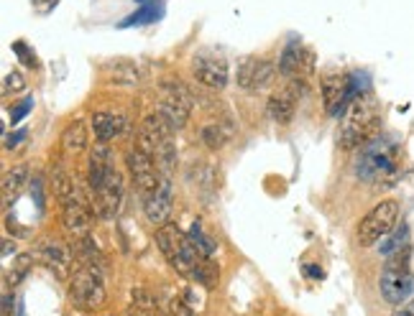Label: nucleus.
Returning <instances> with one entry per match:
<instances>
[{"mask_svg": "<svg viewBox=\"0 0 414 316\" xmlns=\"http://www.w3.org/2000/svg\"><path fill=\"white\" fill-rule=\"evenodd\" d=\"M378 133H381V105L371 92H361L343 112L338 143L345 151H361Z\"/></svg>", "mask_w": 414, "mask_h": 316, "instance_id": "f257e3e1", "label": "nucleus"}, {"mask_svg": "<svg viewBox=\"0 0 414 316\" xmlns=\"http://www.w3.org/2000/svg\"><path fill=\"white\" fill-rule=\"evenodd\" d=\"M401 148L394 138L376 135L355 156V176L361 181H384L399 171Z\"/></svg>", "mask_w": 414, "mask_h": 316, "instance_id": "f03ea898", "label": "nucleus"}, {"mask_svg": "<svg viewBox=\"0 0 414 316\" xmlns=\"http://www.w3.org/2000/svg\"><path fill=\"white\" fill-rule=\"evenodd\" d=\"M156 248L159 253L164 255V260L179 273V276H187V278H192L194 271H197V265L205 260L207 255H202L194 243L190 240V235H185L177 225H164V227H156Z\"/></svg>", "mask_w": 414, "mask_h": 316, "instance_id": "7ed1b4c3", "label": "nucleus"}, {"mask_svg": "<svg viewBox=\"0 0 414 316\" xmlns=\"http://www.w3.org/2000/svg\"><path fill=\"white\" fill-rule=\"evenodd\" d=\"M105 299V263L77 265L69 280V301L80 311H97L103 309Z\"/></svg>", "mask_w": 414, "mask_h": 316, "instance_id": "20e7f679", "label": "nucleus"}, {"mask_svg": "<svg viewBox=\"0 0 414 316\" xmlns=\"http://www.w3.org/2000/svg\"><path fill=\"white\" fill-rule=\"evenodd\" d=\"M409 255H412L409 245L401 248L399 253L389 255L384 271H381V278H378V291L384 296V301L392 303V306L407 303L414 294V278L409 273Z\"/></svg>", "mask_w": 414, "mask_h": 316, "instance_id": "39448f33", "label": "nucleus"}, {"mask_svg": "<svg viewBox=\"0 0 414 316\" xmlns=\"http://www.w3.org/2000/svg\"><path fill=\"white\" fill-rule=\"evenodd\" d=\"M399 212L401 206L397 199H384L381 204H376L358 225V232H355V240L361 248H371V245H378L386 235H392L397 222H399Z\"/></svg>", "mask_w": 414, "mask_h": 316, "instance_id": "423d86ee", "label": "nucleus"}, {"mask_svg": "<svg viewBox=\"0 0 414 316\" xmlns=\"http://www.w3.org/2000/svg\"><path fill=\"white\" fill-rule=\"evenodd\" d=\"M159 92L162 95H159V107L156 110L169 120V126L174 130H182L187 126V120H190V112H192V105H194L192 92L177 80H164L159 84Z\"/></svg>", "mask_w": 414, "mask_h": 316, "instance_id": "0eeeda50", "label": "nucleus"}, {"mask_svg": "<svg viewBox=\"0 0 414 316\" xmlns=\"http://www.w3.org/2000/svg\"><path fill=\"white\" fill-rule=\"evenodd\" d=\"M90 194H92V212L97 220H113L123 202V176L115 169H110V174L103 179V184L95 186Z\"/></svg>", "mask_w": 414, "mask_h": 316, "instance_id": "6e6552de", "label": "nucleus"}, {"mask_svg": "<svg viewBox=\"0 0 414 316\" xmlns=\"http://www.w3.org/2000/svg\"><path fill=\"white\" fill-rule=\"evenodd\" d=\"M126 166H128V174L134 179V184L138 186L141 194H151V191L159 189L162 184V171L156 166L154 156L146 153V151H141L138 146H134L131 151L126 153Z\"/></svg>", "mask_w": 414, "mask_h": 316, "instance_id": "1a4fd4ad", "label": "nucleus"}, {"mask_svg": "<svg viewBox=\"0 0 414 316\" xmlns=\"http://www.w3.org/2000/svg\"><path fill=\"white\" fill-rule=\"evenodd\" d=\"M358 95H361V92L355 89L353 77H345V74H327L325 80H322V103H325L327 115H343L348 105L353 103Z\"/></svg>", "mask_w": 414, "mask_h": 316, "instance_id": "9d476101", "label": "nucleus"}, {"mask_svg": "<svg viewBox=\"0 0 414 316\" xmlns=\"http://www.w3.org/2000/svg\"><path fill=\"white\" fill-rule=\"evenodd\" d=\"M194 80L210 89H222L228 84V61L220 54L200 52L192 61Z\"/></svg>", "mask_w": 414, "mask_h": 316, "instance_id": "9b49d317", "label": "nucleus"}, {"mask_svg": "<svg viewBox=\"0 0 414 316\" xmlns=\"http://www.w3.org/2000/svg\"><path fill=\"white\" fill-rule=\"evenodd\" d=\"M276 66L274 61L269 59H259V57H243L238 61V87L245 89V92H256V89H264L269 82L274 80Z\"/></svg>", "mask_w": 414, "mask_h": 316, "instance_id": "f8f14e48", "label": "nucleus"}, {"mask_svg": "<svg viewBox=\"0 0 414 316\" xmlns=\"http://www.w3.org/2000/svg\"><path fill=\"white\" fill-rule=\"evenodd\" d=\"M171 209H174V197H171V179H162L159 189L151 191L143 202V212H146V220L154 225V227H164L169 225L171 220Z\"/></svg>", "mask_w": 414, "mask_h": 316, "instance_id": "ddd939ff", "label": "nucleus"}, {"mask_svg": "<svg viewBox=\"0 0 414 316\" xmlns=\"http://www.w3.org/2000/svg\"><path fill=\"white\" fill-rule=\"evenodd\" d=\"M92 220H95V212L82 199H74V202L62 206V227L72 240L87 237L90 230H92Z\"/></svg>", "mask_w": 414, "mask_h": 316, "instance_id": "4468645a", "label": "nucleus"}, {"mask_svg": "<svg viewBox=\"0 0 414 316\" xmlns=\"http://www.w3.org/2000/svg\"><path fill=\"white\" fill-rule=\"evenodd\" d=\"M36 255H38V260L46 265V271H52L59 280L72 276V257L74 255L62 243L44 240V243L36 248Z\"/></svg>", "mask_w": 414, "mask_h": 316, "instance_id": "2eb2a0df", "label": "nucleus"}, {"mask_svg": "<svg viewBox=\"0 0 414 316\" xmlns=\"http://www.w3.org/2000/svg\"><path fill=\"white\" fill-rule=\"evenodd\" d=\"M315 69V54L310 49H302L299 44H289L284 52H281V59H279V74L289 77V80H304L307 74Z\"/></svg>", "mask_w": 414, "mask_h": 316, "instance_id": "dca6fc26", "label": "nucleus"}, {"mask_svg": "<svg viewBox=\"0 0 414 316\" xmlns=\"http://www.w3.org/2000/svg\"><path fill=\"white\" fill-rule=\"evenodd\" d=\"M128 130V118L126 112H110V110H100L92 112V133H95L97 143H110V140L120 138Z\"/></svg>", "mask_w": 414, "mask_h": 316, "instance_id": "f3484780", "label": "nucleus"}, {"mask_svg": "<svg viewBox=\"0 0 414 316\" xmlns=\"http://www.w3.org/2000/svg\"><path fill=\"white\" fill-rule=\"evenodd\" d=\"M297 105H299V97H297L294 89L287 84L284 89H279V92H274V95L269 97L266 112H269V118L274 120V123H279V126H287V123H292V118H294Z\"/></svg>", "mask_w": 414, "mask_h": 316, "instance_id": "a211bd4d", "label": "nucleus"}, {"mask_svg": "<svg viewBox=\"0 0 414 316\" xmlns=\"http://www.w3.org/2000/svg\"><path fill=\"white\" fill-rule=\"evenodd\" d=\"M29 176H31V169L26 163H18V166L8 169L6 174H3V199H6V204H10V202L21 194L26 181H29Z\"/></svg>", "mask_w": 414, "mask_h": 316, "instance_id": "6ab92c4d", "label": "nucleus"}, {"mask_svg": "<svg viewBox=\"0 0 414 316\" xmlns=\"http://www.w3.org/2000/svg\"><path fill=\"white\" fill-rule=\"evenodd\" d=\"M62 148L64 153H82L87 148V128L82 120H72L62 133Z\"/></svg>", "mask_w": 414, "mask_h": 316, "instance_id": "aec40b11", "label": "nucleus"}, {"mask_svg": "<svg viewBox=\"0 0 414 316\" xmlns=\"http://www.w3.org/2000/svg\"><path fill=\"white\" fill-rule=\"evenodd\" d=\"M200 138L210 151H220L233 138V126L230 123H210V126L202 128Z\"/></svg>", "mask_w": 414, "mask_h": 316, "instance_id": "412c9836", "label": "nucleus"}, {"mask_svg": "<svg viewBox=\"0 0 414 316\" xmlns=\"http://www.w3.org/2000/svg\"><path fill=\"white\" fill-rule=\"evenodd\" d=\"M105 74L110 77L115 84H136L138 82V66L131 59H115L105 66Z\"/></svg>", "mask_w": 414, "mask_h": 316, "instance_id": "4be33fe9", "label": "nucleus"}, {"mask_svg": "<svg viewBox=\"0 0 414 316\" xmlns=\"http://www.w3.org/2000/svg\"><path fill=\"white\" fill-rule=\"evenodd\" d=\"M128 316H159L154 296L146 288H134L131 291V303H128Z\"/></svg>", "mask_w": 414, "mask_h": 316, "instance_id": "5701e85b", "label": "nucleus"}, {"mask_svg": "<svg viewBox=\"0 0 414 316\" xmlns=\"http://www.w3.org/2000/svg\"><path fill=\"white\" fill-rule=\"evenodd\" d=\"M54 194H57V199H59V204H69V202H74V199H80V191H77V184L72 181V176H69L64 169H57L54 171Z\"/></svg>", "mask_w": 414, "mask_h": 316, "instance_id": "b1692460", "label": "nucleus"}, {"mask_svg": "<svg viewBox=\"0 0 414 316\" xmlns=\"http://www.w3.org/2000/svg\"><path fill=\"white\" fill-rule=\"evenodd\" d=\"M407 240H409V227L407 225H401L392 232V235H386L381 243H378V253L384 257L394 255V253H399L401 248H407Z\"/></svg>", "mask_w": 414, "mask_h": 316, "instance_id": "393cba45", "label": "nucleus"}, {"mask_svg": "<svg viewBox=\"0 0 414 316\" xmlns=\"http://www.w3.org/2000/svg\"><path fill=\"white\" fill-rule=\"evenodd\" d=\"M23 89H26V77H23L18 69L8 72L6 77H3V95H18Z\"/></svg>", "mask_w": 414, "mask_h": 316, "instance_id": "a878e982", "label": "nucleus"}, {"mask_svg": "<svg viewBox=\"0 0 414 316\" xmlns=\"http://www.w3.org/2000/svg\"><path fill=\"white\" fill-rule=\"evenodd\" d=\"M31 265H34V253H29V255H21L18 260H15L13 271H10V276H8V280L13 283V286H18L23 278H26V273L31 271Z\"/></svg>", "mask_w": 414, "mask_h": 316, "instance_id": "bb28decb", "label": "nucleus"}, {"mask_svg": "<svg viewBox=\"0 0 414 316\" xmlns=\"http://www.w3.org/2000/svg\"><path fill=\"white\" fill-rule=\"evenodd\" d=\"M159 10H162V6H148V8H143V10L134 13L131 18H126V21H120V29H128V26H138V23L154 21V18H159Z\"/></svg>", "mask_w": 414, "mask_h": 316, "instance_id": "cd10ccee", "label": "nucleus"}, {"mask_svg": "<svg viewBox=\"0 0 414 316\" xmlns=\"http://www.w3.org/2000/svg\"><path fill=\"white\" fill-rule=\"evenodd\" d=\"M190 240L194 243V248L202 253V255H213V250H215V245H213V240H207L205 235H202V230H200V225L194 222L192 225V230H190Z\"/></svg>", "mask_w": 414, "mask_h": 316, "instance_id": "c85d7f7f", "label": "nucleus"}, {"mask_svg": "<svg viewBox=\"0 0 414 316\" xmlns=\"http://www.w3.org/2000/svg\"><path fill=\"white\" fill-rule=\"evenodd\" d=\"M31 107H34V100H31V97H26L21 105H15L13 110H10V123H13V126H15V123H21V120L29 115Z\"/></svg>", "mask_w": 414, "mask_h": 316, "instance_id": "c756f323", "label": "nucleus"}, {"mask_svg": "<svg viewBox=\"0 0 414 316\" xmlns=\"http://www.w3.org/2000/svg\"><path fill=\"white\" fill-rule=\"evenodd\" d=\"M169 316H194L192 309L185 303V299H179V296H174L169 303Z\"/></svg>", "mask_w": 414, "mask_h": 316, "instance_id": "7c9ffc66", "label": "nucleus"}, {"mask_svg": "<svg viewBox=\"0 0 414 316\" xmlns=\"http://www.w3.org/2000/svg\"><path fill=\"white\" fill-rule=\"evenodd\" d=\"M13 52H15V57H18V59H21L26 66H34V64H36V61H34V57L29 54V46L23 44V41H15V44H13Z\"/></svg>", "mask_w": 414, "mask_h": 316, "instance_id": "2f4dec72", "label": "nucleus"}, {"mask_svg": "<svg viewBox=\"0 0 414 316\" xmlns=\"http://www.w3.org/2000/svg\"><path fill=\"white\" fill-rule=\"evenodd\" d=\"M38 13H52L54 8L59 6V0H31Z\"/></svg>", "mask_w": 414, "mask_h": 316, "instance_id": "473e14b6", "label": "nucleus"}, {"mask_svg": "<svg viewBox=\"0 0 414 316\" xmlns=\"http://www.w3.org/2000/svg\"><path fill=\"white\" fill-rule=\"evenodd\" d=\"M8 230H10V232H15L18 237H29V232H31L29 227H21V225L15 222V217H10V214H8Z\"/></svg>", "mask_w": 414, "mask_h": 316, "instance_id": "72a5a7b5", "label": "nucleus"}, {"mask_svg": "<svg viewBox=\"0 0 414 316\" xmlns=\"http://www.w3.org/2000/svg\"><path fill=\"white\" fill-rule=\"evenodd\" d=\"M34 197H36L38 209H44V194H41V179H34Z\"/></svg>", "mask_w": 414, "mask_h": 316, "instance_id": "f704fd0d", "label": "nucleus"}, {"mask_svg": "<svg viewBox=\"0 0 414 316\" xmlns=\"http://www.w3.org/2000/svg\"><path fill=\"white\" fill-rule=\"evenodd\" d=\"M304 273H310V278L315 280L322 278V268H317V265H304Z\"/></svg>", "mask_w": 414, "mask_h": 316, "instance_id": "c9c22d12", "label": "nucleus"}, {"mask_svg": "<svg viewBox=\"0 0 414 316\" xmlns=\"http://www.w3.org/2000/svg\"><path fill=\"white\" fill-rule=\"evenodd\" d=\"M3 316H10V294L3 296Z\"/></svg>", "mask_w": 414, "mask_h": 316, "instance_id": "e433bc0d", "label": "nucleus"}, {"mask_svg": "<svg viewBox=\"0 0 414 316\" xmlns=\"http://www.w3.org/2000/svg\"><path fill=\"white\" fill-rule=\"evenodd\" d=\"M394 316H414V306H407V309H399Z\"/></svg>", "mask_w": 414, "mask_h": 316, "instance_id": "4c0bfd02", "label": "nucleus"}, {"mask_svg": "<svg viewBox=\"0 0 414 316\" xmlns=\"http://www.w3.org/2000/svg\"><path fill=\"white\" fill-rule=\"evenodd\" d=\"M136 3H146V0H136Z\"/></svg>", "mask_w": 414, "mask_h": 316, "instance_id": "58836bf2", "label": "nucleus"}]
</instances>
